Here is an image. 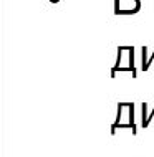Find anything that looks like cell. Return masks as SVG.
Instances as JSON below:
<instances>
[{
    "label": "cell",
    "instance_id": "7a4b0ae2",
    "mask_svg": "<svg viewBox=\"0 0 154 157\" xmlns=\"http://www.w3.org/2000/svg\"><path fill=\"white\" fill-rule=\"evenodd\" d=\"M141 8L139 0H114V13L116 15H134Z\"/></svg>",
    "mask_w": 154,
    "mask_h": 157
},
{
    "label": "cell",
    "instance_id": "277c9868",
    "mask_svg": "<svg viewBox=\"0 0 154 157\" xmlns=\"http://www.w3.org/2000/svg\"><path fill=\"white\" fill-rule=\"evenodd\" d=\"M152 61H154V53H152L151 58H146V55L143 53V65H141V70H143V71H148Z\"/></svg>",
    "mask_w": 154,
    "mask_h": 157
},
{
    "label": "cell",
    "instance_id": "3957f363",
    "mask_svg": "<svg viewBox=\"0 0 154 157\" xmlns=\"http://www.w3.org/2000/svg\"><path fill=\"white\" fill-rule=\"evenodd\" d=\"M152 117H154V109L148 114V111H146V103H144V104H143V121H141V126L146 129V127L151 124V119H152Z\"/></svg>",
    "mask_w": 154,
    "mask_h": 157
},
{
    "label": "cell",
    "instance_id": "6da1fadb",
    "mask_svg": "<svg viewBox=\"0 0 154 157\" xmlns=\"http://www.w3.org/2000/svg\"><path fill=\"white\" fill-rule=\"evenodd\" d=\"M132 129V134H138L134 124V104L132 103H119L118 116L111 124V134H116V129Z\"/></svg>",
    "mask_w": 154,
    "mask_h": 157
},
{
    "label": "cell",
    "instance_id": "5b68a950",
    "mask_svg": "<svg viewBox=\"0 0 154 157\" xmlns=\"http://www.w3.org/2000/svg\"><path fill=\"white\" fill-rule=\"evenodd\" d=\"M50 2H51V3H58L60 0H50Z\"/></svg>",
    "mask_w": 154,
    "mask_h": 157
}]
</instances>
